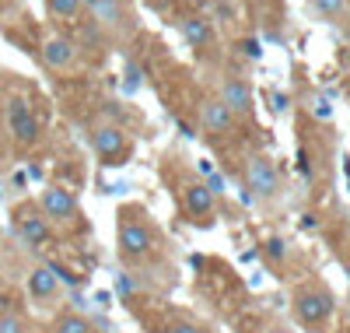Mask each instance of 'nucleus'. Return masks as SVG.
Listing matches in <instances>:
<instances>
[{"label":"nucleus","instance_id":"obj_1","mask_svg":"<svg viewBox=\"0 0 350 333\" xmlns=\"http://www.w3.org/2000/svg\"><path fill=\"white\" fill-rule=\"evenodd\" d=\"M333 295L326 288H315V291H301L295 298V316L305 323V326H319V323H326L329 312H333Z\"/></svg>","mask_w":350,"mask_h":333},{"label":"nucleus","instance_id":"obj_2","mask_svg":"<svg viewBox=\"0 0 350 333\" xmlns=\"http://www.w3.org/2000/svg\"><path fill=\"white\" fill-rule=\"evenodd\" d=\"M245 179H249L256 197H277V190H280V175H277L270 158H249Z\"/></svg>","mask_w":350,"mask_h":333},{"label":"nucleus","instance_id":"obj_3","mask_svg":"<svg viewBox=\"0 0 350 333\" xmlns=\"http://www.w3.org/2000/svg\"><path fill=\"white\" fill-rule=\"evenodd\" d=\"M231 116H252V92H249V84L239 81V77H228L221 84V99H217Z\"/></svg>","mask_w":350,"mask_h":333},{"label":"nucleus","instance_id":"obj_4","mask_svg":"<svg viewBox=\"0 0 350 333\" xmlns=\"http://www.w3.org/2000/svg\"><path fill=\"white\" fill-rule=\"evenodd\" d=\"M42 60H46L49 71H70L74 60H77V46L64 36H49L42 42Z\"/></svg>","mask_w":350,"mask_h":333},{"label":"nucleus","instance_id":"obj_5","mask_svg":"<svg viewBox=\"0 0 350 333\" xmlns=\"http://www.w3.org/2000/svg\"><path fill=\"white\" fill-rule=\"evenodd\" d=\"M18 235L25 246L39 249L49 242V221L42 214H36V210H18Z\"/></svg>","mask_w":350,"mask_h":333},{"label":"nucleus","instance_id":"obj_6","mask_svg":"<svg viewBox=\"0 0 350 333\" xmlns=\"http://www.w3.org/2000/svg\"><path fill=\"white\" fill-rule=\"evenodd\" d=\"M92 144H95V151H98V158L109 162V165L120 162L123 151H126V137H123L120 127H98L95 137H92Z\"/></svg>","mask_w":350,"mask_h":333},{"label":"nucleus","instance_id":"obj_7","mask_svg":"<svg viewBox=\"0 0 350 333\" xmlns=\"http://www.w3.org/2000/svg\"><path fill=\"white\" fill-rule=\"evenodd\" d=\"M39 204H42V214H46V218H56V221H70V218L77 214L74 193H70V190H60V186H56V190H46Z\"/></svg>","mask_w":350,"mask_h":333},{"label":"nucleus","instance_id":"obj_8","mask_svg":"<svg viewBox=\"0 0 350 333\" xmlns=\"http://www.w3.org/2000/svg\"><path fill=\"white\" fill-rule=\"evenodd\" d=\"M120 249L126 256H148L151 253V232L144 228L140 221H126L120 228Z\"/></svg>","mask_w":350,"mask_h":333},{"label":"nucleus","instance_id":"obj_9","mask_svg":"<svg viewBox=\"0 0 350 333\" xmlns=\"http://www.w3.org/2000/svg\"><path fill=\"white\" fill-rule=\"evenodd\" d=\"M92 21L102 25V28H112V32H120V28H126V8L123 0H95L92 4Z\"/></svg>","mask_w":350,"mask_h":333},{"label":"nucleus","instance_id":"obj_10","mask_svg":"<svg viewBox=\"0 0 350 333\" xmlns=\"http://www.w3.org/2000/svg\"><path fill=\"white\" fill-rule=\"evenodd\" d=\"M56 291H60V281H56V274H53L49 267H36L32 274H28V295H32V298L46 301V298H53Z\"/></svg>","mask_w":350,"mask_h":333},{"label":"nucleus","instance_id":"obj_11","mask_svg":"<svg viewBox=\"0 0 350 333\" xmlns=\"http://www.w3.org/2000/svg\"><path fill=\"white\" fill-rule=\"evenodd\" d=\"M200 116H203V127H207L211 134H228L231 127H235V116H231L217 99L214 102H203V112Z\"/></svg>","mask_w":350,"mask_h":333},{"label":"nucleus","instance_id":"obj_12","mask_svg":"<svg viewBox=\"0 0 350 333\" xmlns=\"http://www.w3.org/2000/svg\"><path fill=\"white\" fill-rule=\"evenodd\" d=\"M186 210H189L193 218H207L211 210H214V197H211V190L203 186V183H193L186 190Z\"/></svg>","mask_w":350,"mask_h":333},{"label":"nucleus","instance_id":"obj_13","mask_svg":"<svg viewBox=\"0 0 350 333\" xmlns=\"http://www.w3.org/2000/svg\"><path fill=\"white\" fill-rule=\"evenodd\" d=\"M183 36H186V42L196 46V49H200V46H207V42L214 39L207 18H186V21H183Z\"/></svg>","mask_w":350,"mask_h":333},{"label":"nucleus","instance_id":"obj_14","mask_svg":"<svg viewBox=\"0 0 350 333\" xmlns=\"http://www.w3.org/2000/svg\"><path fill=\"white\" fill-rule=\"evenodd\" d=\"M11 134H14V144H21V147L36 144V140H39V123H36V116L28 112V116L14 119V123H11Z\"/></svg>","mask_w":350,"mask_h":333},{"label":"nucleus","instance_id":"obj_15","mask_svg":"<svg viewBox=\"0 0 350 333\" xmlns=\"http://www.w3.org/2000/svg\"><path fill=\"white\" fill-rule=\"evenodd\" d=\"M81 42H84V49H102V42H105V36H102V25H95V21H84L81 28Z\"/></svg>","mask_w":350,"mask_h":333},{"label":"nucleus","instance_id":"obj_16","mask_svg":"<svg viewBox=\"0 0 350 333\" xmlns=\"http://www.w3.org/2000/svg\"><path fill=\"white\" fill-rule=\"evenodd\" d=\"M312 4H315V11H319V14L329 18V21L347 18V0H312Z\"/></svg>","mask_w":350,"mask_h":333},{"label":"nucleus","instance_id":"obj_17","mask_svg":"<svg viewBox=\"0 0 350 333\" xmlns=\"http://www.w3.org/2000/svg\"><path fill=\"white\" fill-rule=\"evenodd\" d=\"M56 333H92V326H88L84 316H60V323H56Z\"/></svg>","mask_w":350,"mask_h":333},{"label":"nucleus","instance_id":"obj_18","mask_svg":"<svg viewBox=\"0 0 350 333\" xmlns=\"http://www.w3.org/2000/svg\"><path fill=\"white\" fill-rule=\"evenodd\" d=\"M46 4H49V14H56V18H74L81 0H46Z\"/></svg>","mask_w":350,"mask_h":333},{"label":"nucleus","instance_id":"obj_19","mask_svg":"<svg viewBox=\"0 0 350 333\" xmlns=\"http://www.w3.org/2000/svg\"><path fill=\"white\" fill-rule=\"evenodd\" d=\"M0 333H28L18 312H0Z\"/></svg>","mask_w":350,"mask_h":333},{"label":"nucleus","instance_id":"obj_20","mask_svg":"<svg viewBox=\"0 0 350 333\" xmlns=\"http://www.w3.org/2000/svg\"><path fill=\"white\" fill-rule=\"evenodd\" d=\"M267 256H270L273 263H284V260H287V242H284L280 235H273V238L267 242Z\"/></svg>","mask_w":350,"mask_h":333},{"label":"nucleus","instance_id":"obj_21","mask_svg":"<svg viewBox=\"0 0 350 333\" xmlns=\"http://www.w3.org/2000/svg\"><path fill=\"white\" fill-rule=\"evenodd\" d=\"M203 186L211 190V197H221V193H228V179H224L221 172H211V175H207V183H203Z\"/></svg>","mask_w":350,"mask_h":333},{"label":"nucleus","instance_id":"obj_22","mask_svg":"<svg viewBox=\"0 0 350 333\" xmlns=\"http://www.w3.org/2000/svg\"><path fill=\"white\" fill-rule=\"evenodd\" d=\"M168 333H207L200 323H189V319H179V323H172L168 326Z\"/></svg>","mask_w":350,"mask_h":333},{"label":"nucleus","instance_id":"obj_23","mask_svg":"<svg viewBox=\"0 0 350 333\" xmlns=\"http://www.w3.org/2000/svg\"><path fill=\"white\" fill-rule=\"evenodd\" d=\"M126 77H130V81H126V88H130V92H137V88L144 84V71H140L137 64H130V67H126Z\"/></svg>","mask_w":350,"mask_h":333},{"label":"nucleus","instance_id":"obj_24","mask_svg":"<svg viewBox=\"0 0 350 333\" xmlns=\"http://www.w3.org/2000/svg\"><path fill=\"white\" fill-rule=\"evenodd\" d=\"M312 112H315L319 119H329V116H333V109H329L326 99H315V102H312Z\"/></svg>","mask_w":350,"mask_h":333},{"label":"nucleus","instance_id":"obj_25","mask_svg":"<svg viewBox=\"0 0 350 333\" xmlns=\"http://www.w3.org/2000/svg\"><path fill=\"white\" fill-rule=\"evenodd\" d=\"M242 53L252 56V60H259V56H262V46H259L256 39H245V42H242Z\"/></svg>","mask_w":350,"mask_h":333},{"label":"nucleus","instance_id":"obj_26","mask_svg":"<svg viewBox=\"0 0 350 333\" xmlns=\"http://www.w3.org/2000/svg\"><path fill=\"white\" fill-rule=\"evenodd\" d=\"M273 109H277V112H287V109H291V99H287L284 92H273Z\"/></svg>","mask_w":350,"mask_h":333},{"label":"nucleus","instance_id":"obj_27","mask_svg":"<svg viewBox=\"0 0 350 333\" xmlns=\"http://www.w3.org/2000/svg\"><path fill=\"white\" fill-rule=\"evenodd\" d=\"M120 291H123V295H133V291H137V284H133L130 274H120Z\"/></svg>","mask_w":350,"mask_h":333},{"label":"nucleus","instance_id":"obj_28","mask_svg":"<svg viewBox=\"0 0 350 333\" xmlns=\"http://www.w3.org/2000/svg\"><path fill=\"white\" fill-rule=\"evenodd\" d=\"M301 228H319V221H315V214H305V218H301Z\"/></svg>","mask_w":350,"mask_h":333},{"label":"nucleus","instance_id":"obj_29","mask_svg":"<svg viewBox=\"0 0 350 333\" xmlns=\"http://www.w3.org/2000/svg\"><path fill=\"white\" fill-rule=\"evenodd\" d=\"M200 172H203V175H211V172H214V162L203 158V162H200Z\"/></svg>","mask_w":350,"mask_h":333},{"label":"nucleus","instance_id":"obj_30","mask_svg":"<svg viewBox=\"0 0 350 333\" xmlns=\"http://www.w3.org/2000/svg\"><path fill=\"white\" fill-rule=\"evenodd\" d=\"M267 333H291V330H287V326H284V323H277V326H270V330H267Z\"/></svg>","mask_w":350,"mask_h":333},{"label":"nucleus","instance_id":"obj_31","mask_svg":"<svg viewBox=\"0 0 350 333\" xmlns=\"http://www.w3.org/2000/svg\"><path fill=\"white\" fill-rule=\"evenodd\" d=\"M347 284H350V263H347Z\"/></svg>","mask_w":350,"mask_h":333},{"label":"nucleus","instance_id":"obj_32","mask_svg":"<svg viewBox=\"0 0 350 333\" xmlns=\"http://www.w3.org/2000/svg\"><path fill=\"white\" fill-rule=\"evenodd\" d=\"M347 64H350V46H347Z\"/></svg>","mask_w":350,"mask_h":333},{"label":"nucleus","instance_id":"obj_33","mask_svg":"<svg viewBox=\"0 0 350 333\" xmlns=\"http://www.w3.org/2000/svg\"><path fill=\"white\" fill-rule=\"evenodd\" d=\"M84 4H88V8H92V4H95V0H84Z\"/></svg>","mask_w":350,"mask_h":333}]
</instances>
